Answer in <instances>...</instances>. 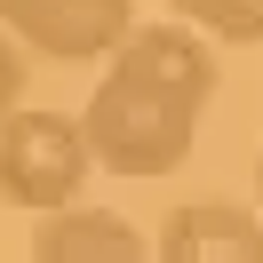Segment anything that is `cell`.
<instances>
[{
  "mask_svg": "<svg viewBox=\"0 0 263 263\" xmlns=\"http://www.w3.org/2000/svg\"><path fill=\"white\" fill-rule=\"evenodd\" d=\"M208 96H215V48L199 32H183V16L176 24H128V40L104 56V80L80 112L96 167L144 176V183L183 167Z\"/></svg>",
  "mask_w": 263,
  "mask_h": 263,
  "instance_id": "1",
  "label": "cell"
},
{
  "mask_svg": "<svg viewBox=\"0 0 263 263\" xmlns=\"http://www.w3.org/2000/svg\"><path fill=\"white\" fill-rule=\"evenodd\" d=\"M88 167V128L72 112H40V104H16V112H0V199L24 215H48L64 199H80Z\"/></svg>",
  "mask_w": 263,
  "mask_h": 263,
  "instance_id": "2",
  "label": "cell"
},
{
  "mask_svg": "<svg viewBox=\"0 0 263 263\" xmlns=\"http://www.w3.org/2000/svg\"><path fill=\"white\" fill-rule=\"evenodd\" d=\"M128 0H0V32H16L32 56H56V64H104L128 40Z\"/></svg>",
  "mask_w": 263,
  "mask_h": 263,
  "instance_id": "3",
  "label": "cell"
},
{
  "mask_svg": "<svg viewBox=\"0 0 263 263\" xmlns=\"http://www.w3.org/2000/svg\"><path fill=\"white\" fill-rule=\"evenodd\" d=\"M160 263H263V215L231 208V199H183L160 215Z\"/></svg>",
  "mask_w": 263,
  "mask_h": 263,
  "instance_id": "4",
  "label": "cell"
},
{
  "mask_svg": "<svg viewBox=\"0 0 263 263\" xmlns=\"http://www.w3.org/2000/svg\"><path fill=\"white\" fill-rule=\"evenodd\" d=\"M32 255L40 263H136L152 255V239L136 223H120L112 208L64 199V208H48V223H32Z\"/></svg>",
  "mask_w": 263,
  "mask_h": 263,
  "instance_id": "5",
  "label": "cell"
},
{
  "mask_svg": "<svg viewBox=\"0 0 263 263\" xmlns=\"http://www.w3.org/2000/svg\"><path fill=\"white\" fill-rule=\"evenodd\" d=\"M183 24H199V32L215 40H239V48H255L263 40V0H167Z\"/></svg>",
  "mask_w": 263,
  "mask_h": 263,
  "instance_id": "6",
  "label": "cell"
},
{
  "mask_svg": "<svg viewBox=\"0 0 263 263\" xmlns=\"http://www.w3.org/2000/svg\"><path fill=\"white\" fill-rule=\"evenodd\" d=\"M24 104V40L0 32V112H16Z\"/></svg>",
  "mask_w": 263,
  "mask_h": 263,
  "instance_id": "7",
  "label": "cell"
},
{
  "mask_svg": "<svg viewBox=\"0 0 263 263\" xmlns=\"http://www.w3.org/2000/svg\"><path fill=\"white\" fill-rule=\"evenodd\" d=\"M255 208H263V152H255Z\"/></svg>",
  "mask_w": 263,
  "mask_h": 263,
  "instance_id": "8",
  "label": "cell"
}]
</instances>
